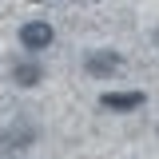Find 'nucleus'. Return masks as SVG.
<instances>
[{
	"label": "nucleus",
	"mask_w": 159,
	"mask_h": 159,
	"mask_svg": "<svg viewBox=\"0 0 159 159\" xmlns=\"http://www.w3.org/2000/svg\"><path fill=\"white\" fill-rule=\"evenodd\" d=\"M52 40H56V32H52L48 20H28V24L20 28V44H24L28 52H44Z\"/></svg>",
	"instance_id": "obj_1"
},
{
	"label": "nucleus",
	"mask_w": 159,
	"mask_h": 159,
	"mask_svg": "<svg viewBox=\"0 0 159 159\" xmlns=\"http://www.w3.org/2000/svg\"><path fill=\"white\" fill-rule=\"evenodd\" d=\"M84 68H88L92 76H111V72L123 68V56H116V52H88Z\"/></svg>",
	"instance_id": "obj_2"
},
{
	"label": "nucleus",
	"mask_w": 159,
	"mask_h": 159,
	"mask_svg": "<svg viewBox=\"0 0 159 159\" xmlns=\"http://www.w3.org/2000/svg\"><path fill=\"white\" fill-rule=\"evenodd\" d=\"M143 103V92H107V96H99V107H107V111H131Z\"/></svg>",
	"instance_id": "obj_3"
},
{
	"label": "nucleus",
	"mask_w": 159,
	"mask_h": 159,
	"mask_svg": "<svg viewBox=\"0 0 159 159\" xmlns=\"http://www.w3.org/2000/svg\"><path fill=\"white\" fill-rule=\"evenodd\" d=\"M40 76H44V68H40L36 60H24V64H16V68H12V80H16L20 88H32V84H40Z\"/></svg>",
	"instance_id": "obj_4"
}]
</instances>
